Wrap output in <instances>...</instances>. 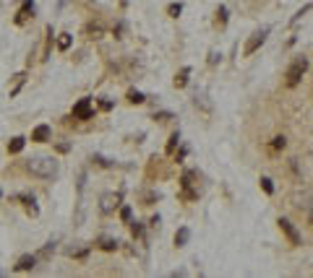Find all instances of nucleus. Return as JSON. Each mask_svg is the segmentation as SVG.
Returning a JSON list of instances; mask_svg holds the SVG:
<instances>
[{"label": "nucleus", "instance_id": "nucleus-5", "mask_svg": "<svg viewBox=\"0 0 313 278\" xmlns=\"http://www.w3.org/2000/svg\"><path fill=\"white\" fill-rule=\"evenodd\" d=\"M193 180H196V172H186V174H183V182H180V195L186 198V200H196V198H198V192H196V190H191Z\"/></svg>", "mask_w": 313, "mask_h": 278}, {"label": "nucleus", "instance_id": "nucleus-27", "mask_svg": "<svg viewBox=\"0 0 313 278\" xmlns=\"http://www.w3.org/2000/svg\"><path fill=\"white\" fill-rule=\"evenodd\" d=\"M120 218H123V221H131V208H123V211H120Z\"/></svg>", "mask_w": 313, "mask_h": 278}, {"label": "nucleus", "instance_id": "nucleus-20", "mask_svg": "<svg viewBox=\"0 0 313 278\" xmlns=\"http://www.w3.org/2000/svg\"><path fill=\"white\" fill-rule=\"evenodd\" d=\"M68 47H71V34H60V36H58V50L66 52Z\"/></svg>", "mask_w": 313, "mask_h": 278}, {"label": "nucleus", "instance_id": "nucleus-1", "mask_svg": "<svg viewBox=\"0 0 313 278\" xmlns=\"http://www.w3.org/2000/svg\"><path fill=\"white\" fill-rule=\"evenodd\" d=\"M60 164L52 159V156H32L26 161V172H32L34 177H42V180H52L58 174Z\"/></svg>", "mask_w": 313, "mask_h": 278}, {"label": "nucleus", "instance_id": "nucleus-29", "mask_svg": "<svg viewBox=\"0 0 313 278\" xmlns=\"http://www.w3.org/2000/svg\"><path fill=\"white\" fill-rule=\"evenodd\" d=\"M99 107H102V109H113V101H107V99H102V101H99Z\"/></svg>", "mask_w": 313, "mask_h": 278}, {"label": "nucleus", "instance_id": "nucleus-12", "mask_svg": "<svg viewBox=\"0 0 313 278\" xmlns=\"http://www.w3.org/2000/svg\"><path fill=\"white\" fill-rule=\"evenodd\" d=\"M188 239H191V231L183 226V229H178V234H175V245L178 247H186L188 245Z\"/></svg>", "mask_w": 313, "mask_h": 278}, {"label": "nucleus", "instance_id": "nucleus-8", "mask_svg": "<svg viewBox=\"0 0 313 278\" xmlns=\"http://www.w3.org/2000/svg\"><path fill=\"white\" fill-rule=\"evenodd\" d=\"M32 13H34V3H32V0H24V5L18 8V13H16V18H13V21H16L18 26H24V24L32 18Z\"/></svg>", "mask_w": 313, "mask_h": 278}, {"label": "nucleus", "instance_id": "nucleus-25", "mask_svg": "<svg viewBox=\"0 0 313 278\" xmlns=\"http://www.w3.org/2000/svg\"><path fill=\"white\" fill-rule=\"evenodd\" d=\"M178 141H180V135L175 133V135L170 138V143H167V154H172V151H175V146H178Z\"/></svg>", "mask_w": 313, "mask_h": 278}, {"label": "nucleus", "instance_id": "nucleus-14", "mask_svg": "<svg viewBox=\"0 0 313 278\" xmlns=\"http://www.w3.org/2000/svg\"><path fill=\"white\" fill-rule=\"evenodd\" d=\"M188 76H191V68H183L178 76H175V89H183L188 83Z\"/></svg>", "mask_w": 313, "mask_h": 278}, {"label": "nucleus", "instance_id": "nucleus-16", "mask_svg": "<svg viewBox=\"0 0 313 278\" xmlns=\"http://www.w3.org/2000/svg\"><path fill=\"white\" fill-rule=\"evenodd\" d=\"M24 138H13V141L11 143H8V151H11V154H21L24 151Z\"/></svg>", "mask_w": 313, "mask_h": 278}, {"label": "nucleus", "instance_id": "nucleus-26", "mask_svg": "<svg viewBox=\"0 0 313 278\" xmlns=\"http://www.w3.org/2000/svg\"><path fill=\"white\" fill-rule=\"evenodd\" d=\"M131 231H133V237H141V234H144L141 224H131Z\"/></svg>", "mask_w": 313, "mask_h": 278}, {"label": "nucleus", "instance_id": "nucleus-17", "mask_svg": "<svg viewBox=\"0 0 313 278\" xmlns=\"http://www.w3.org/2000/svg\"><path fill=\"white\" fill-rule=\"evenodd\" d=\"M102 31H105V26H102V24H94V21L86 24V34H89V36H94V39H97V36L102 34Z\"/></svg>", "mask_w": 313, "mask_h": 278}, {"label": "nucleus", "instance_id": "nucleus-4", "mask_svg": "<svg viewBox=\"0 0 313 278\" xmlns=\"http://www.w3.org/2000/svg\"><path fill=\"white\" fill-rule=\"evenodd\" d=\"M91 115H94V104H91V99H78L76 104H73V117L76 120H89Z\"/></svg>", "mask_w": 313, "mask_h": 278}, {"label": "nucleus", "instance_id": "nucleus-24", "mask_svg": "<svg viewBox=\"0 0 313 278\" xmlns=\"http://www.w3.org/2000/svg\"><path fill=\"white\" fill-rule=\"evenodd\" d=\"M261 187H264V192H269V195L274 192V185H272V180H269V177H261Z\"/></svg>", "mask_w": 313, "mask_h": 278}, {"label": "nucleus", "instance_id": "nucleus-19", "mask_svg": "<svg viewBox=\"0 0 313 278\" xmlns=\"http://www.w3.org/2000/svg\"><path fill=\"white\" fill-rule=\"evenodd\" d=\"M128 101H131V104H144V94H141V91H136V89H131V91H128Z\"/></svg>", "mask_w": 313, "mask_h": 278}, {"label": "nucleus", "instance_id": "nucleus-6", "mask_svg": "<svg viewBox=\"0 0 313 278\" xmlns=\"http://www.w3.org/2000/svg\"><path fill=\"white\" fill-rule=\"evenodd\" d=\"M117 206H120V195L117 192H105L102 200H99V211L102 213H113Z\"/></svg>", "mask_w": 313, "mask_h": 278}, {"label": "nucleus", "instance_id": "nucleus-22", "mask_svg": "<svg viewBox=\"0 0 313 278\" xmlns=\"http://www.w3.org/2000/svg\"><path fill=\"white\" fill-rule=\"evenodd\" d=\"M21 200L26 203V211H29V213H37V206H34V198H29V195H21Z\"/></svg>", "mask_w": 313, "mask_h": 278}, {"label": "nucleus", "instance_id": "nucleus-30", "mask_svg": "<svg viewBox=\"0 0 313 278\" xmlns=\"http://www.w3.org/2000/svg\"><path fill=\"white\" fill-rule=\"evenodd\" d=\"M308 221H311V226H313V211H311V216H308Z\"/></svg>", "mask_w": 313, "mask_h": 278}, {"label": "nucleus", "instance_id": "nucleus-10", "mask_svg": "<svg viewBox=\"0 0 313 278\" xmlns=\"http://www.w3.org/2000/svg\"><path fill=\"white\" fill-rule=\"evenodd\" d=\"M193 104H196V109L211 112V101H209V96L204 94V91H196V94H193Z\"/></svg>", "mask_w": 313, "mask_h": 278}, {"label": "nucleus", "instance_id": "nucleus-13", "mask_svg": "<svg viewBox=\"0 0 313 278\" xmlns=\"http://www.w3.org/2000/svg\"><path fill=\"white\" fill-rule=\"evenodd\" d=\"M24 81H26V73H16V76H13V86L8 89V91H11V96H16V94H18V89L24 86Z\"/></svg>", "mask_w": 313, "mask_h": 278}, {"label": "nucleus", "instance_id": "nucleus-28", "mask_svg": "<svg viewBox=\"0 0 313 278\" xmlns=\"http://www.w3.org/2000/svg\"><path fill=\"white\" fill-rule=\"evenodd\" d=\"M219 58H222V55H217V52H211V55H209V62H211V65H217V62H219Z\"/></svg>", "mask_w": 313, "mask_h": 278}, {"label": "nucleus", "instance_id": "nucleus-23", "mask_svg": "<svg viewBox=\"0 0 313 278\" xmlns=\"http://www.w3.org/2000/svg\"><path fill=\"white\" fill-rule=\"evenodd\" d=\"M284 143H287V141H284L282 135H277V138L272 141V151H279V148H284Z\"/></svg>", "mask_w": 313, "mask_h": 278}, {"label": "nucleus", "instance_id": "nucleus-2", "mask_svg": "<svg viewBox=\"0 0 313 278\" xmlns=\"http://www.w3.org/2000/svg\"><path fill=\"white\" fill-rule=\"evenodd\" d=\"M306 70H308V60H306V58H295V60L290 62L287 73H284V86H287V89H295L298 83H300V78L306 76Z\"/></svg>", "mask_w": 313, "mask_h": 278}, {"label": "nucleus", "instance_id": "nucleus-9", "mask_svg": "<svg viewBox=\"0 0 313 278\" xmlns=\"http://www.w3.org/2000/svg\"><path fill=\"white\" fill-rule=\"evenodd\" d=\"M50 135H52V133H50V125H37L34 133H32V141H34V143H47Z\"/></svg>", "mask_w": 313, "mask_h": 278}, {"label": "nucleus", "instance_id": "nucleus-11", "mask_svg": "<svg viewBox=\"0 0 313 278\" xmlns=\"http://www.w3.org/2000/svg\"><path fill=\"white\" fill-rule=\"evenodd\" d=\"M34 263H37V257H34V255H24V257H18L16 271H32Z\"/></svg>", "mask_w": 313, "mask_h": 278}, {"label": "nucleus", "instance_id": "nucleus-3", "mask_svg": "<svg viewBox=\"0 0 313 278\" xmlns=\"http://www.w3.org/2000/svg\"><path fill=\"white\" fill-rule=\"evenodd\" d=\"M266 34H269V29H259V31H253L251 34V39L245 42V47H243V55H253L256 50L261 47V44L266 42Z\"/></svg>", "mask_w": 313, "mask_h": 278}, {"label": "nucleus", "instance_id": "nucleus-18", "mask_svg": "<svg viewBox=\"0 0 313 278\" xmlns=\"http://www.w3.org/2000/svg\"><path fill=\"white\" fill-rule=\"evenodd\" d=\"M99 247H102L105 252H113V249H117V242H115V239H110V237H102V239H99Z\"/></svg>", "mask_w": 313, "mask_h": 278}, {"label": "nucleus", "instance_id": "nucleus-7", "mask_svg": "<svg viewBox=\"0 0 313 278\" xmlns=\"http://www.w3.org/2000/svg\"><path fill=\"white\" fill-rule=\"evenodd\" d=\"M277 224H279V229L284 231V237H287V239H290V245H300V234H298V229H295V226H292V224H290V221H287V218H279V221H277Z\"/></svg>", "mask_w": 313, "mask_h": 278}, {"label": "nucleus", "instance_id": "nucleus-15", "mask_svg": "<svg viewBox=\"0 0 313 278\" xmlns=\"http://www.w3.org/2000/svg\"><path fill=\"white\" fill-rule=\"evenodd\" d=\"M214 24L219 26V29H225V26H227V8H225V5H219V8H217V18H214Z\"/></svg>", "mask_w": 313, "mask_h": 278}, {"label": "nucleus", "instance_id": "nucleus-21", "mask_svg": "<svg viewBox=\"0 0 313 278\" xmlns=\"http://www.w3.org/2000/svg\"><path fill=\"white\" fill-rule=\"evenodd\" d=\"M180 11H183V5H180V3H170V5H167V13H170L172 18H178Z\"/></svg>", "mask_w": 313, "mask_h": 278}]
</instances>
